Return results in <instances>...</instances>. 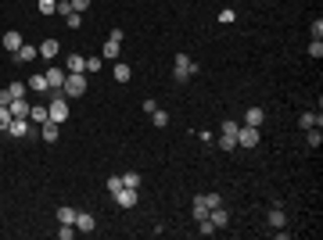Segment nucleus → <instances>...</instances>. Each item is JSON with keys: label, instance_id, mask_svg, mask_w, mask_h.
<instances>
[{"label": "nucleus", "instance_id": "1", "mask_svg": "<svg viewBox=\"0 0 323 240\" xmlns=\"http://www.w3.org/2000/svg\"><path fill=\"white\" fill-rule=\"evenodd\" d=\"M47 115H51V122H58V126L72 115V111H68V97L61 94V90H54V97H51V104H47Z\"/></svg>", "mask_w": 323, "mask_h": 240}, {"label": "nucleus", "instance_id": "2", "mask_svg": "<svg viewBox=\"0 0 323 240\" xmlns=\"http://www.w3.org/2000/svg\"><path fill=\"white\" fill-rule=\"evenodd\" d=\"M194 72H197V65L191 61V54H176V57H173V79H176V83H187Z\"/></svg>", "mask_w": 323, "mask_h": 240}, {"label": "nucleus", "instance_id": "3", "mask_svg": "<svg viewBox=\"0 0 323 240\" xmlns=\"http://www.w3.org/2000/svg\"><path fill=\"white\" fill-rule=\"evenodd\" d=\"M61 94H65V97H83L86 94V72H68Z\"/></svg>", "mask_w": 323, "mask_h": 240}, {"label": "nucleus", "instance_id": "4", "mask_svg": "<svg viewBox=\"0 0 323 240\" xmlns=\"http://www.w3.org/2000/svg\"><path fill=\"white\" fill-rule=\"evenodd\" d=\"M237 147H258V129L255 126H241L237 129Z\"/></svg>", "mask_w": 323, "mask_h": 240}, {"label": "nucleus", "instance_id": "5", "mask_svg": "<svg viewBox=\"0 0 323 240\" xmlns=\"http://www.w3.org/2000/svg\"><path fill=\"white\" fill-rule=\"evenodd\" d=\"M136 193H140V190L122 187V190H115V193H112V197H115V204H119V208H133V204H136Z\"/></svg>", "mask_w": 323, "mask_h": 240}, {"label": "nucleus", "instance_id": "6", "mask_svg": "<svg viewBox=\"0 0 323 240\" xmlns=\"http://www.w3.org/2000/svg\"><path fill=\"white\" fill-rule=\"evenodd\" d=\"M40 57V47H33V43H22L18 50H14V61L18 65H29V61H36Z\"/></svg>", "mask_w": 323, "mask_h": 240}, {"label": "nucleus", "instance_id": "7", "mask_svg": "<svg viewBox=\"0 0 323 240\" xmlns=\"http://www.w3.org/2000/svg\"><path fill=\"white\" fill-rule=\"evenodd\" d=\"M7 137H14V140H25L29 137V118H11V126L4 129Z\"/></svg>", "mask_w": 323, "mask_h": 240}, {"label": "nucleus", "instance_id": "8", "mask_svg": "<svg viewBox=\"0 0 323 240\" xmlns=\"http://www.w3.org/2000/svg\"><path fill=\"white\" fill-rule=\"evenodd\" d=\"M43 76H47V86H51V90H61V86H65V76H68V72H65V68H58V65H51L47 72H43Z\"/></svg>", "mask_w": 323, "mask_h": 240}, {"label": "nucleus", "instance_id": "9", "mask_svg": "<svg viewBox=\"0 0 323 240\" xmlns=\"http://www.w3.org/2000/svg\"><path fill=\"white\" fill-rule=\"evenodd\" d=\"M72 226H75V233H94L97 222H94V215H90V212H75V222H72Z\"/></svg>", "mask_w": 323, "mask_h": 240}, {"label": "nucleus", "instance_id": "10", "mask_svg": "<svg viewBox=\"0 0 323 240\" xmlns=\"http://www.w3.org/2000/svg\"><path fill=\"white\" fill-rule=\"evenodd\" d=\"M7 111H11V118H29V100L25 97H11Z\"/></svg>", "mask_w": 323, "mask_h": 240}, {"label": "nucleus", "instance_id": "11", "mask_svg": "<svg viewBox=\"0 0 323 240\" xmlns=\"http://www.w3.org/2000/svg\"><path fill=\"white\" fill-rule=\"evenodd\" d=\"M22 43H25L22 33H14V29H7V33H4V50H7V54H14V50L22 47Z\"/></svg>", "mask_w": 323, "mask_h": 240}, {"label": "nucleus", "instance_id": "12", "mask_svg": "<svg viewBox=\"0 0 323 240\" xmlns=\"http://www.w3.org/2000/svg\"><path fill=\"white\" fill-rule=\"evenodd\" d=\"M262 118H266L262 108H248V111H244V122H241V126H255V129H258V126H262Z\"/></svg>", "mask_w": 323, "mask_h": 240}, {"label": "nucleus", "instance_id": "13", "mask_svg": "<svg viewBox=\"0 0 323 240\" xmlns=\"http://www.w3.org/2000/svg\"><path fill=\"white\" fill-rule=\"evenodd\" d=\"M65 72H86V57L83 54H68L65 57Z\"/></svg>", "mask_w": 323, "mask_h": 240}, {"label": "nucleus", "instance_id": "14", "mask_svg": "<svg viewBox=\"0 0 323 240\" xmlns=\"http://www.w3.org/2000/svg\"><path fill=\"white\" fill-rule=\"evenodd\" d=\"M298 126H302V129H313V126H323V115H316V111H305V115H298Z\"/></svg>", "mask_w": 323, "mask_h": 240}, {"label": "nucleus", "instance_id": "15", "mask_svg": "<svg viewBox=\"0 0 323 240\" xmlns=\"http://www.w3.org/2000/svg\"><path fill=\"white\" fill-rule=\"evenodd\" d=\"M266 219H269V226H273V230H284V226H287V215L280 212V208H269V215H266Z\"/></svg>", "mask_w": 323, "mask_h": 240}, {"label": "nucleus", "instance_id": "16", "mask_svg": "<svg viewBox=\"0 0 323 240\" xmlns=\"http://www.w3.org/2000/svg\"><path fill=\"white\" fill-rule=\"evenodd\" d=\"M208 219H212V226H215V230H223L226 222H230V215L223 212V204H219V208H212V212H208Z\"/></svg>", "mask_w": 323, "mask_h": 240}, {"label": "nucleus", "instance_id": "17", "mask_svg": "<svg viewBox=\"0 0 323 240\" xmlns=\"http://www.w3.org/2000/svg\"><path fill=\"white\" fill-rule=\"evenodd\" d=\"M40 57L54 61V57H58V40H43V43H40Z\"/></svg>", "mask_w": 323, "mask_h": 240}, {"label": "nucleus", "instance_id": "18", "mask_svg": "<svg viewBox=\"0 0 323 240\" xmlns=\"http://www.w3.org/2000/svg\"><path fill=\"white\" fill-rule=\"evenodd\" d=\"M191 215H194L197 222H201V219H208V204H205L201 197H194V204H191Z\"/></svg>", "mask_w": 323, "mask_h": 240}, {"label": "nucleus", "instance_id": "19", "mask_svg": "<svg viewBox=\"0 0 323 240\" xmlns=\"http://www.w3.org/2000/svg\"><path fill=\"white\" fill-rule=\"evenodd\" d=\"M40 137L47 140V144H54V140H58V122H51V118H47V122H43V129H40Z\"/></svg>", "mask_w": 323, "mask_h": 240}, {"label": "nucleus", "instance_id": "20", "mask_svg": "<svg viewBox=\"0 0 323 240\" xmlns=\"http://www.w3.org/2000/svg\"><path fill=\"white\" fill-rule=\"evenodd\" d=\"M305 144H309L313 151H316V147L323 144V133H320V126H313V129H305Z\"/></svg>", "mask_w": 323, "mask_h": 240}, {"label": "nucleus", "instance_id": "21", "mask_svg": "<svg viewBox=\"0 0 323 240\" xmlns=\"http://www.w3.org/2000/svg\"><path fill=\"white\" fill-rule=\"evenodd\" d=\"M47 108H43V104H36V108H29V122H47Z\"/></svg>", "mask_w": 323, "mask_h": 240}, {"label": "nucleus", "instance_id": "22", "mask_svg": "<svg viewBox=\"0 0 323 240\" xmlns=\"http://www.w3.org/2000/svg\"><path fill=\"white\" fill-rule=\"evenodd\" d=\"M215 147H219V151H234V147H237V137H226V133H219Z\"/></svg>", "mask_w": 323, "mask_h": 240}, {"label": "nucleus", "instance_id": "23", "mask_svg": "<svg viewBox=\"0 0 323 240\" xmlns=\"http://www.w3.org/2000/svg\"><path fill=\"white\" fill-rule=\"evenodd\" d=\"M129 76H133V68L122 65V61H115V79H119V83H129Z\"/></svg>", "mask_w": 323, "mask_h": 240}, {"label": "nucleus", "instance_id": "24", "mask_svg": "<svg viewBox=\"0 0 323 240\" xmlns=\"http://www.w3.org/2000/svg\"><path fill=\"white\" fill-rule=\"evenodd\" d=\"M58 222H75V208L72 204H61L58 208Z\"/></svg>", "mask_w": 323, "mask_h": 240}, {"label": "nucleus", "instance_id": "25", "mask_svg": "<svg viewBox=\"0 0 323 240\" xmlns=\"http://www.w3.org/2000/svg\"><path fill=\"white\" fill-rule=\"evenodd\" d=\"M40 14H58V0H36Z\"/></svg>", "mask_w": 323, "mask_h": 240}, {"label": "nucleus", "instance_id": "26", "mask_svg": "<svg viewBox=\"0 0 323 240\" xmlns=\"http://www.w3.org/2000/svg\"><path fill=\"white\" fill-rule=\"evenodd\" d=\"M122 187H133V190H140V172H126V176H122Z\"/></svg>", "mask_w": 323, "mask_h": 240}, {"label": "nucleus", "instance_id": "27", "mask_svg": "<svg viewBox=\"0 0 323 240\" xmlns=\"http://www.w3.org/2000/svg\"><path fill=\"white\" fill-rule=\"evenodd\" d=\"M101 57H112V61H115V57H119V43H115V40H108V43H104V50H101Z\"/></svg>", "mask_w": 323, "mask_h": 240}, {"label": "nucleus", "instance_id": "28", "mask_svg": "<svg viewBox=\"0 0 323 240\" xmlns=\"http://www.w3.org/2000/svg\"><path fill=\"white\" fill-rule=\"evenodd\" d=\"M237 129H241V122H234V118H226L219 133H226V137H237Z\"/></svg>", "mask_w": 323, "mask_h": 240}, {"label": "nucleus", "instance_id": "29", "mask_svg": "<svg viewBox=\"0 0 323 240\" xmlns=\"http://www.w3.org/2000/svg\"><path fill=\"white\" fill-rule=\"evenodd\" d=\"M201 201L208 204V212H212V208H219V204H223V197H219V193H201Z\"/></svg>", "mask_w": 323, "mask_h": 240}, {"label": "nucleus", "instance_id": "30", "mask_svg": "<svg viewBox=\"0 0 323 240\" xmlns=\"http://www.w3.org/2000/svg\"><path fill=\"white\" fill-rule=\"evenodd\" d=\"M29 90H51L47 86V76H33V79H29Z\"/></svg>", "mask_w": 323, "mask_h": 240}, {"label": "nucleus", "instance_id": "31", "mask_svg": "<svg viewBox=\"0 0 323 240\" xmlns=\"http://www.w3.org/2000/svg\"><path fill=\"white\" fill-rule=\"evenodd\" d=\"M7 90H11V97H25V90H29V83H11Z\"/></svg>", "mask_w": 323, "mask_h": 240}, {"label": "nucleus", "instance_id": "32", "mask_svg": "<svg viewBox=\"0 0 323 240\" xmlns=\"http://www.w3.org/2000/svg\"><path fill=\"white\" fill-rule=\"evenodd\" d=\"M151 118H155V126H169V115H165L162 108H155V111H151Z\"/></svg>", "mask_w": 323, "mask_h": 240}, {"label": "nucleus", "instance_id": "33", "mask_svg": "<svg viewBox=\"0 0 323 240\" xmlns=\"http://www.w3.org/2000/svg\"><path fill=\"white\" fill-rule=\"evenodd\" d=\"M7 126H11V111L4 108V104H0V133H4Z\"/></svg>", "mask_w": 323, "mask_h": 240}, {"label": "nucleus", "instance_id": "34", "mask_svg": "<svg viewBox=\"0 0 323 240\" xmlns=\"http://www.w3.org/2000/svg\"><path fill=\"white\" fill-rule=\"evenodd\" d=\"M309 57H323V40H313L309 43Z\"/></svg>", "mask_w": 323, "mask_h": 240}, {"label": "nucleus", "instance_id": "35", "mask_svg": "<svg viewBox=\"0 0 323 240\" xmlns=\"http://www.w3.org/2000/svg\"><path fill=\"white\" fill-rule=\"evenodd\" d=\"M65 22H68V29H79V22H83V14H79V11H72V14H65Z\"/></svg>", "mask_w": 323, "mask_h": 240}, {"label": "nucleus", "instance_id": "36", "mask_svg": "<svg viewBox=\"0 0 323 240\" xmlns=\"http://www.w3.org/2000/svg\"><path fill=\"white\" fill-rule=\"evenodd\" d=\"M197 226H201V237H212V233H215V226H212V219H201V222H197Z\"/></svg>", "mask_w": 323, "mask_h": 240}, {"label": "nucleus", "instance_id": "37", "mask_svg": "<svg viewBox=\"0 0 323 240\" xmlns=\"http://www.w3.org/2000/svg\"><path fill=\"white\" fill-rule=\"evenodd\" d=\"M101 65H104L101 57H86V72H101Z\"/></svg>", "mask_w": 323, "mask_h": 240}, {"label": "nucleus", "instance_id": "38", "mask_svg": "<svg viewBox=\"0 0 323 240\" xmlns=\"http://www.w3.org/2000/svg\"><path fill=\"white\" fill-rule=\"evenodd\" d=\"M115 190H122V176H112V179H108V193H115Z\"/></svg>", "mask_w": 323, "mask_h": 240}, {"label": "nucleus", "instance_id": "39", "mask_svg": "<svg viewBox=\"0 0 323 240\" xmlns=\"http://www.w3.org/2000/svg\"><path fill=\"white\" fill-rule=\"evenodd\" d=\"M58 14H61V18H65V14H72V4H68V0H58Z\"/></svg>", "mask_w": 323, "mask_h": 240}, {"label": "nucleus", "instance_id": "40", "mask_svg": "<svg viewBox=\"0 0 323 240\" xmlns=\"http://www.w3.org/2000/svg\"><path fill=\"white\" fill-rule=\"evenodd\" d=\"M68 4H72V11H79V14H83V11L90 7V0H68Z\"/></svg>", "mask_w": 323, "mask_h": 240}, {"label": "nucleus", "instance_id": "41", "mask_svg": "<svg viewBox=\"0 0 323 240\" xmlns=\"http://www.w3.org/2000/svg\"><path fill=\"white\" fill-rule=\"evenodd\" d=\"M234 18H237V14H234V11H230V7H226V11H219V22H223V25H230V22H234Z\"/></svg>", "mask_w": 323, "mask_h": 240}, {"label": "nucleus", "instance_id": "42", "mask_svg": "<svg viewBox=\"0 0 323 240\" xmlns=\"http://www.w3.org/2000/svg\"><path fill=\"white\" fill-rule=\"evenodd\" d=\"M313 40H323V22H320V18L313 22Z\"/></svg>", "mask_w": 323, "mask_h": 240}, {"label": "nucleus", "instance_id": "43", "mask_svg": "<svg viewBox=\"0 0 323 240\" xmlns=\"http://www.w3.org/2000/svg\"><path fill=\"white\" fill-rule=\"evenodd\" d=\"M0 104H4V108L11 104V90H0Z\"/></svg>", "mask_w": 323, "mask_h": 240}]
</instances>
